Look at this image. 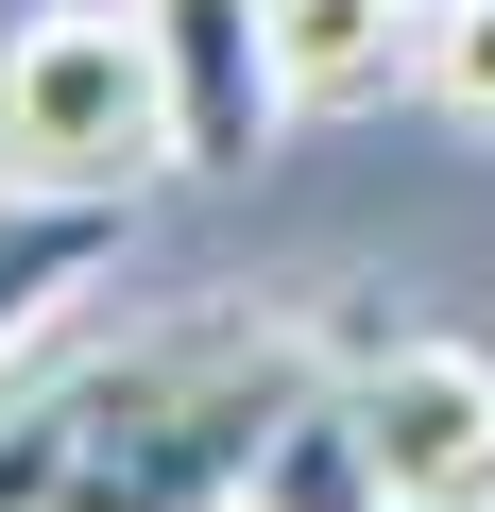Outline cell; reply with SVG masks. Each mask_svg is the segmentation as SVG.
I'll use <instances>...</instances> for the list:
<instances>
[{
  "mask_svg": "<svg viewBox=\"0 0 495 512\" xmlns=\"http://www.w3.org/2000/svg\"><path fill=\"white\" fill-rule=\"evenodd\" d=\"M308 393H325L308 325H257V308L154 325L0 410V512H257V461Z\"/></svg>",
  "mask_w": 495,
  "mask_h": 512,
  "instance_id": "cell-1",
  "label": "cell"
},
{
  "mask_svg": "<svg viewBox=\"0 0 495 512\" xmlns=\"http://www.w3.org/2000/svg\"><path fill=\"white\" fill-rule=\"evenodd\" d=\"M0 171L18 188H154L188 171L171 154V52L137 0H35L18 35H0Z\"/></svg>",
  "mask_w": 495,
  "mask_h": 512,
  "instance_id": "cell-2",
  "label": "cell"
},
{
  "mask_svg": "<svg viewBox=\"0 0 495 512\" xmlns=\"http://www.w3.org/2000/svg\"><path fill=\"white\" fill-rule=\"evenodd\" d=\"M342 393H359L393 512H495V359L478 342H376Z\"/></svg>",
  "mask_w": 495,
  "mask_h": 512,
  "instance_id": "cell-3",
  "label": "cell"
},
{
  "mask_svg": "<svg viewBox=\"0 0 495 512\" xmlns=\"http://www.w3.org/2000/svg\"><path fill=\"white\" fill-rule=\"evenodd\" d=\"M154 52H171V154L188 171H257L274 120H291V69H274V0H137Z\"/></svg>",
  "mask_w": 495,
  "mask_h": 512,
  "instance_id": "cell-4",
  "label": "cell"
},
{
  "mask_svg": "<svg viewBox=\"0 0 495 512\" xmlns=\"http://www.w3.org/2000/svg\"><path fill=\"white\" fill-rule=\"evenodd\" d=\"M120 188H18V171H0V359H18L86 274H103V256H120Z\"/></svg>",
  "mask_w": 495,
  "mask_h": 512,
  "instance_id": "cell-5",
  "label": "cell"
},
{
  "mask_svg": "<svg viewBox=\"0 0 495 512\" xmlns=\"http://www.w3.org/2000/svg\"><path fill=\"white\" fill-rule=\"evenodd\" d=\"M427 52V0H274V69H291V120H342L376 86H410Z\"/></svg>",
  "mask_w": 495,
  "mask_h": 512,
  "instance_id": "cell-6",
  "label": "cell"
},
{
  "mask_svg": "<svg viewBox=\"0 0 495 512\" xmlns=\"http://www.w3.org/2000/svg\"><path fill=\"white\" fill-rule=\"evenodd\" d=\"M257 512H393V478H376V444H359V393H308V410L274 427Z\"/></svg>",
  "mask_w": 495,
  "mask_h": 512,
  "instance_id": "cell-7",
  "label": "cell"
},
{
  "mask_svg": "<svg viewBox=\"0 0 495 512\" xmlns=\"http://www.w3.org/2000/svg\"><path fill=\"white\" fill-rule=\"evenodd\" d=\"M410 86H427L444 120H478V137H495V0H427V52H410Z\"/></svg>",
  "mask_w": 495,
  "mask_h": 512,
  "instance_id": "cell-8",
  "label": "cell"
}]
</instances>
